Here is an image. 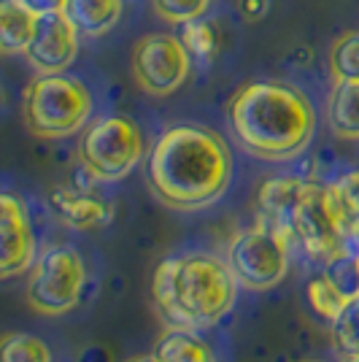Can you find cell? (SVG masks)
<instances>
[{
	"label": "cell",
	"instance_id": "obj_1",
	"mask_svg": "<svg viewBox=\"0 0 359 362\" xmlns=\"http://www.w3.org/2000/svg\"><path fill=\"white\" fill-rule=\"evenodd\" d=\"M233 157L213 130L197 124L170 127L151 149L146 179L151 192L170 209H203L230 184Z\"/></svg>",
	"mask_w": 359,
	"mask_h": 362
},
{
	"label": "cell",
	"instance_id": "obj_2",
	"mask_svg": "<svg viewBox=\"0 0 359 362\" xmlns=\"http://www.w3.org/2000/svg\"><path fill=\"white\" fill-rule=\"evenodd\" d=\"M230 127L240 146L254 157L284 163L311 144L316 111L311 100L289 84L254 81L233 98Z\"/></svg>",
	"mask_w": 359,
	"mask_h": 362
},
{
	"label": "cell",
	"instance_id": "obj_3",
	"mask_svg": "<svg viewBox=\"0 0 359 362\" xmlns=\"http://www.w3.org/2000/svg\"><path fill=\"white\" fill-rule=\"evenodd\" d=\"M235 276L211 255L167 257L154 273V305L170 327H206L222 319L235 300Z\"/></svg>",
	"mask_w": 359,
	"mask_h": 362
},
{
	"label": "cell",
	"instance_id": "obj_4",
	"mask_svg": "<svg viewBox=\"0 0 359 362\" xmlns=\"http://www.w3.org/2000/svg\"><path fill=\"white\" fill-rule=\"evenodd\" d=\"M25 124L41 138L78 133L92 114L90 90L68 74H41L25 92Z\"/></svg>",
	"mask_w": 359,
	"mask_h": 362
},
{
	"label": "cell",
	"instance_id": "obj_5",
	"mask_svg": "<svg viewBox=\"0 0 359 362\" xmlns=\"http://www.w3.org/2000/svg\"><path fill=\"white\" fill-rule=\"evenodd\" d=\"M348 227L351 225L338 209L329 184L324 187L316 181H305L289 216L286 243L300 246L311 259L327 262L329 257L343 249Z\"/></svg>",
	"mask_w": 359,
	"mask_h": 362
},
{
	"label": "cell",
	"instance_id": "obj_6",
	"mask_svg": "<svg viewBox=\"0 0 359 362\" xmlns=\"http://www.w3.org/2000/svg\"><path fill=\"white\" fill-rule=\"evenodd\" d=\"M78 157L90 176L119 181L143 157V136L135 122L124 117H103L84 130Z\"/></svg>",
	"mask_w": 359,
	"mask_h": 362
},
{
	"label": "cell",
	"instance_id": "obj_7",
	"mask_svg": "<svg viewBox=\"0 0 359 362\" xmlns=\"http://www.w3.org/2000/svg\"><path fill=\"white\" fill-rule=\"evenodd\" d=\"M84 259L71 246H54L35 259L28 281V303L41 314L71 311L84 289Z\"/></svg>",
	"mask_w": 359,
	"mask_h": 362
},
{
	"label": "cell",
	"instance_id": "obj_8",
	"mask_svg": "<svg viewBox=\"0 0 359 362\" xmlns=\"http://www.w3.org/2000/svg\"><path fill=\"white\" fill-rule=\"evenodd\" d=\"M227 265L240 287L257 292L270 289L284 279L289 265V243L268 227L257 225L230 243Z\"/></svg>",
	"mask_w": 359,
	"mask_h": 362
},
{
	"label": "cell",
	"instance_id": "obj_9",
	"mask_svg": "<svg viewBox=\"0 0 359 362\" xmlns=\"http://www.w3.org/2000/svg\"><path fill=\"white\" fill-rule=\"evenodd\" d=\"M133 76L138 87L149 95H170L187 81L192 54L176 35L151 33L133 46Z\"/></svg>",
	"mask_w": 359,
	"mask_h": 362
},
{
	"label": "cell",
	"instance_id": "obj_10",
	"mask_svg": "<svg viewBox=\"0 0 359 362\" xmlns=\"http://www.w3.org/2000/svg\"><path fill=\"white\" fill-rule=\"evenodd\" d=\"M78 28L65 11L35 16L33 41L25 57L38 74H65L78 52Z\"/></svg>",
	"mask_w": 359,
	"mask_h": 362
},
{
	"label": "cell",
	"instance_id": "obj_11",
	"mask_svg": "<svg viewBox=\"0 0 359 362\" xmlns=\"http://www.w3.org/2000/svg\"><path fill=\"white\" fill-rule=\"evenodd\" d=\"M35 257V238H33L28 211L22 200L14 195L0 197V273L14 276L30 268Z\"/></svg>",
	"mask_w": 359,
	"mask_h": 362
},
{
	"label": "cell",
	"instance_id": "obj_12",
	"mask_svg": "<svg viewBox=\"0 0 359 362\" xmlns=\"http://www.w3.org/2000/svg\"><path fill=\"white\" fill-rule=\"evenodd\" d=\"M49 203L60 214V219H65L76 230H92V227H100L111 219V206L98 195L81 192V189L54 187L49 192Z\"/></svg>",
	"mask_w": 359,
	"mask_h": 362
},
{
	"label": "cell",
	"instance_id": "obj_13",
	"mask_svg": "<svg viewBox=\"0 0 359 362\" xmlns=\"http://www.w3.org/2000/svg\"><path fill=\"white\" fill-rule=\"evenodd\" d=\"M302 179H270L262 189H259V225L273 230L276 235H281L286 241V227H289V216L298 203L300 189H302Z\"/></svg>",
	"mask_w": 359,
	"mask_h": 362
},
{
	"label": "cell",
	"instance_id": "obj_14",
	"mask_svg": "<svg viewBox=\"0 0 359 362\" xmlns=\"http://www.w3.org/2000/svg\"><path fill=\"white\" fill-rule=\"evenodd\" d=\"M35 16L19 0H0V49L6 54H25L33 41Z\"/></svg>",
	"mask_w": 359,
	"mask_h": 362
},
{
	"label": "cell",
	"instance_id": "obj_15",
	"mask_svg": "<svg viewBox=\"0 0 359 362\" xmlns=\"http://www.w3.org/2000/svg\"><path fill=\"white\" fill-rule=\"evenodd\" d=\"M65 14L81 35H103L122 16V0H65Z\"/></svg>",
	"mask_w": 359,
	"mask_h": 362
},
{
	"label": "cell",
	"instance_id": "obj_16",
	"mask_svg": "<svg viewBox=\"0 0 359 362\" xmlns=\"http://www.w3.org/2000/svg\"><path fill=\"white\" fill-rule=\"evenodd\" d=\"M154 354L160 362H216L208 344L189 327H167L160 335Z\"/></svg>",
	"mask_w": 359,
	"mask_h": 362
},
{
	"label": "cell",
	"instance_id": "obj_17",
	"mask_svg": "<svg viewBox=\"0 0 359 362\" xmlns=\"http://www.w3.org/2000/svg\"><path fill=\"white\" fill-rule=\"evenodd\" d=\"M327 122L341 138H359V81H335L327 103Z\"/></svg>",
	"mask_w": 359,
	"mask_h": 362
},
{
	"label": "cell",
	"instance_id": "obj_18",
	"mask_svg": "<svg viewBox=\"0 0 359 362\" xmlns=\"http://www.w3.org/2000/svg\"><path fill=\"white\" fill-rule=\"evenodd\" d=\"M329 68L335 81H359V33H346L332 44Z\"/></svg>",
	"mask_w": 359,
	"mask_h": 362
},
{
	"label": "cell",
	"instance_id": "obj_19",
	"mask_svg": "<svg viewBox=\"0 0 359 362\" xmlns=\"http://www.w3.org/2000/svg\"><path fill=\"white\" fill-rule=\"evenodd\" d=\"M332 341L346 360L359 354V295L346 303L341 317L332 319Z\"/></svg>",
	"mask_w": 359,
	"mask_h": 362
},
{
	"label": "cell",
	"instance_id": "obj_20",
	"mask_svg": "<svg viewBox=\"0 0 359 362\" xmlns=\"http://www.w3.org/2000/svg\"><path fill=\"white\" fill-rule=\"evenodd\" d=\"M324 276L343 292L348 300L359 295V257L341 249L338 255H332L324 262Z\"/></svg>",
	"mask_w": 359,
	"mask_h": 362
},
{
	"label": "cell",
	"instance_id": "obj_21",
	"mask_svg": "<svg viewBox=\"0 0 359 362\" xmlns=\"http://www.w3.org/2000/svg\"><path fill=\"white\" fill-rule=\"evenodd\" d=\"M0 362H52V354L44 341L25 332H11L3 338Z\"/></svg>",
	"mask_w": 359,
	"mask_h": 362
},
{
	"label": "cell",
	"instance_id": "obj_22",
	"mask_svg": "<svg viewBox=\"0 0 359 362\" xmlns=\"http://www.w3.org/2000/svg\"><path fill=\"white\" fill-rule=\"evenodd\" d=\"M308 303H311V308H314L319 317L332 322V319L341 317V311L346 308L348 298L329 281L327 276H319V279H314L308 284Z\"/></svg>",
	"mask_w": 359,
	"mask_h": 362
},
{
	"label": "cell",
	"instance_id": "obj_23",
	"mask_svg": "<svg viewBox=\"0 0 359 362\" xmlns=\"http://www.w3.org/2000/svg\"><path fill=\"white\" fill-rule=\"evenodd\" d=\"M151 6H154L157 16H163L165 22L187 25V22L203 19L211 0H151Z\"/></svg>",
	"mask_w": 359,
	"mask_h": 362
},
{
	"label": "cell",
	"instance_id": "obj_24",
	"mask_svg": "<svg viewBox=\"0 0 359 362\" xmlns=\"http://www.w3.org/2000/svg\"><path fill=\"white\" fill-rule=\"evenodd\" d=\"M181 41L189 49V54H192V57H200V60H208L211 54L216 52V33H213V25H211V22H203V19L187 22L184 30H181Z\"/></svg>",
	"mask_w": 359,
	"mask_h": 362
},
{
	"label": "cell",
	"instance_id": "obj_25",
	"mask_svg": "<svg viewBox=\"0 0 359 362\" xmlns=\"http://www.w3.org/2000/svg\"><path fill=\"white\" fill-rule=\"evenodd\" d=\"M329 189H332V197L346 216V222L354 225L359 219V170H351L338 181H332Z\"/></svg>",
	"mask_w": 359,
	"mask_h": 362
},
{
	"label": "cell",
	"instance_id": "obj_26",
	"mask_svg": "<svg viewBox=\"0 0 359 362\" xmlns=\"http://www.w3.org/2000/svg\"><path fill=\"white\" fill-rule=\"evenodd\" d=\"M33 14H49V11H65V0H19Z\"/></svg>",
	"mask_w": 359,
	"mask_h": 362
},
{
	"label": "cell",
	"instance_id": "obj_27",
	"mask_svg": "<svg viewBox=\"0 0 359 362\" xmlns=\"http://www.w3.org/2000/svg\"><path fill=\"white\" fill-rule=\"evenodd\" d=\"M343 252H348V255L359 257V219H357V222H354L351 227H348V233H346Z\"/></svg>",
	"mask_w": 359,
	"mask_h": 362
},
{
	"label": "cell",
	"instance_id": "obj_28",
	"mask_svg": "<svg viewBox=\"0 0 359 362\" xmlns=\"http://www.w3.org/2000/svg\"><path fill=\"white\" fill-rule=\"evenodd\" d=\"M130 362H160V360H157V354H143V357H135Z\"/></svg>",
	"mask_w": 359,
	"mask_h": 362
},
{
	"label": "cell",
	"instance_id": "obj_29",
	"mask_svg": "<svg viewBox=\"0 0 359 362\" xmlns=\"http://www.w3.org/2000/svg\"><path fill=\"white\" fill-rule=\"evenodd\" d=\"M346 362H359V354H357V357H348Z\"/></svg>",
	"mask_w": 359,
	"mask_h": 362
}]
</instances>
